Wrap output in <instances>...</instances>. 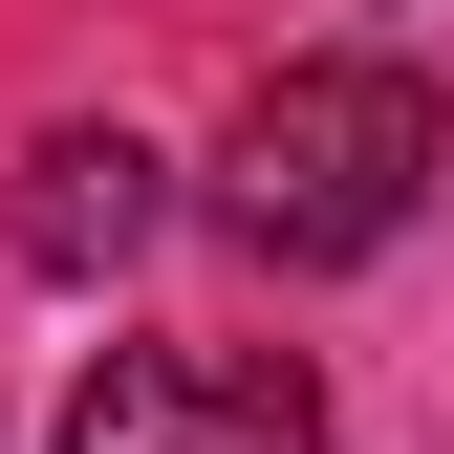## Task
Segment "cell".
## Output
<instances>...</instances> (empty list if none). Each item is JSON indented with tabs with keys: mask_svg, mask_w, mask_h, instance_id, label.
<instances>
[{
	"mask_svg": "<svg viewBox=\"0 0 454 454\" xmlns=\"http://www.w3.org/2000/svg\"><path fill=\"white\" fill-rule=\"evenodd\" d=\"M43 454H325V389L260 347H108Z\"/></svg>",
	"mask_w": 454,
	"mask_h": 454,
	"instance_id": "cell-2",
	"label": "cell"
},
{
	"mask_svg": "<svg viewBox=\"0 0 454 454\" xmlns=\"http://www.w3.org/2000/svg\"><path fill=\"white\" fill-rule=\"evenodd\" d=\"M433 174H454V108L389 66V43H325V66L239 87V130H216V239L281 260V281H347V260H389L433 216Z\"/></svg>",
	"mask_w": 454,
	"mask_h": 454,
	"instance_id": "cell-1",
	"label": "cell"
},
{
	"mask_svg": "<svg viewBox=\"0 0 454 454\" xmlns=\"http://www.w3.org/2000/svg\"><path fill=\"white\" fill-rule=\"evenodd\" d=\"M152 216H174V195H152V152H130V130H43V152H22V216H0V239H22V281H108V260L152 239Z\"/></svg>",
	"mask_w": 454,
	"mask_h": 454,
	"instance_id": "cell-3",
	"label": "cell"
}]
</instances>
